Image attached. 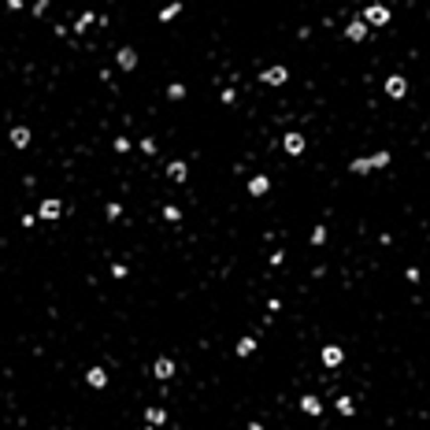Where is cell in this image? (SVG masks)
<instances>
[{"label": "cell", "instance_id": "obj_1", "mask_svg": "<svg viewBox=\"0 0 430 430\" xmlns=\"http://www.w3.org/2000/svg\"><path fill=\"white\" fill-rule=\"evenodd\" d=\"M367 23H375V26H382V23H389V8H382V4H371L367 8Z\"/></svg>", "mask_w": 430, "mask_h": 430}, {"label": "cell", "instance_id": "obj_2", "mask_svg": "<svg viewBox=\"0 0 430 430\" xmlns=\"http://www.w3.org/2000/svg\"><path fill=\"white\" fill-rule=\"evenodd\" d=\"M386 93H389V97H400V93H404V78H400V74H393V78L386 82Z\"/></svg>", "mask_w": 430, "mask_h": 430}, {"label": "cell", "instance_id": "obj_3", "mask_svg": "<svg viewBox=\"0 0 430 430\" xmlns=\"http://www.w3.org/2000/svg\"><path fill=\"white\" fill-rule=\"evenodd\" d=\"M263 82H271V85L285 82V67H271V71H263Z\"/></svg>", "mask_w": 430, "mask_h": 430}, {"label": "cell", "instance_id": "obj_4", "mask_svg": "<svg viewBox=\"0 0 430 430\" xmlns=\"http://www.w3.org/2000/svg\"><path fill=\"white\" fill-rule=\"evenodd\" d=\"M323 360H327V367H338V364H341V349H338V345L323 349Z\"/></svg>", "mask_w": 430, "mask_h": 430}, {"label": "cell", "instance_id": "obj_5", "mask_svg": "<svg viewBox=\"0 0 430 430\" xmlns=\"http://www.w3.org/2000/svg\"><path fill=\"white\" fill-rule=\"evenodd\" d=\"M304 149V137L301 133H285V152H301Z\"/></svg>", "mask_w": 430, "mask_h": 430}, {"label": "cell", "instance_id": "obj_6", "mask_svg": "<svg viewBox=\"0 0 430 430\" xmlns=\"http://www.w3.org/2000/svg\"><path fill=\"white\" fill-rule=\"evenodd\" d=\"M301 404H304V412H312V415H319V412H323V404H319L315 397H304Z\"/></svg>", "mask_w": 430, "mask_h": 430}, {"label": "cell", "instance_id": "obj_7", "mask_svg": "<svg viewBox=\"0 0 430 430\" xmlns=\"http://www.w3.org/2000/svg\"><path fill=\"white\" fill-rule=\"evenodd\" d=\"M248 189H252L256 197H260V193H267V178H263V175H260V178H252V182H248Z\"/></svg>", "mask_w": 430, "mask_h": 430}, {"label": "cell", "instance_id": "obj_8", "mask_svg": "<svg viewBox=\"0 0 430 430\" xmlns=\"http://www.w3.org/2000/svg\"><path fill=\"white\" fill-rule=\"evenodd\" d=\"M364 34H367L364 23H352V26H349V37H352V41H364Z\"/></svg>", "mask_w": 430, "mask_h": 430}, {"label": "cell", "instance_id": "obj_9", "mask_svg": "<svg viewBox=\"0 0 430 430\" xmlns=\"http://www.w3.org/2000/svg\"><path fill=\"white\" fill-rule=\"evenodd\" d=\"M386 164H389V156H386V152H378V156L367 160V171H371V167H386Z\"/></svg>", "mask_w": 430, "mask_h": 430}, {"label": "cell", "instance_id": "obj_10", "mask_svg": "<svg viewBox=\"0 0 430 430\" xmlns=\"http://www.w3.org/2000/svg\"><path fill=\"white\" fill-rule=\"evenodd\" d=\"M338 412H341V415H352V400H349V397L338 400Z\"/></svg>", "mask_w": 430, "mask_h": 430}]
</instances>
